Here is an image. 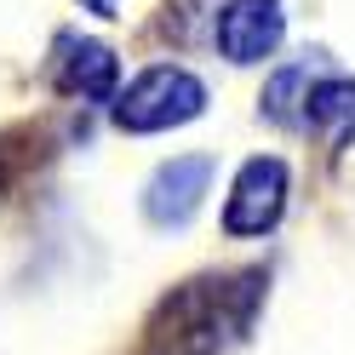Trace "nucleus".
Here are the masks:
<instances>
[{
	"label": "nucleus",
	"instance_id": "nucleus-1",
	"mask_svg": "<svg viewBox=\"0 0 355 355\" xmlns=\"http://www.w3.org/2000/svg\"><path fill=\"white\" fill-rule=\"evenodd\" d=\"M258 298H263L258 270H241V275H224V281L207 275V281L178 286L149 327V349L155 355H218L224 344H235L247 332Z\"/></svg>",
	"mask_w": 355,
	"mask_h": 355
},
{
	"label": "nucleus",
	"instance_id": "nucleus-2",
	"mask_svg": "<svg viewBox=\"0 0 355 355\" xmlns=\"http://www.w3.org/2000/svg\"><path fill=\"white\" fill-rule=\"evenodd\" d=\"M201 109H207L201 80L189 69H178V63H155L115 98V121H121V132H166V126L195 121Z\"/></svg>",
	"mask_w": 355,
	"mask_h": 355
},
{
	"label": "nucleus",
	"instance_id": "nucleus-3",
	"mask_svg": "<svg viewBox=\"0 0 355 355\" xmlns=\"http://www.w3.org/2000/svg\"><path fill=\"white\" fill-rule=\"evenodd\" d=\"M281 212H286V166L275 155H252V161L235 172L224 230L230 235H263V230L281 224Z\"/></svg>",
	"mask_w": 355,
	"mask_h": 355
},
{
	"label": "nucleus",
	"instance_id": "nucleus-4",
	"mask_svg": "<svg viewBox=\"0 0 355 355\" xmlns=\"http://www.w3.org/2000/svg\"><path fill=\"white\" fill-rule=\"evenodd\" d=\"M286 35V12L281 0H230L212 24V40L230 63H263Z\"/></svg>",
	"mask_w": 355,
	"mask_h": 355
},
{
	"label": "nucleus",
	"instance_id": "nucleus-5",
	"mask_svg": "<svg viewBox=\"0 0 355 355\" xmlns=\"http://www.w3.org/2000/svg\"><path fill=\"white\" fill-rule=\"evenodd\" d=\"M207 184H212V155H178V161H166L144 189L149 224H161V230L189 224L195 207H201V195H207Z\"/></svg>",
	"mask_w": 355,
	"mask_h": 355
},
{
	"label": "nucleus",
	"instance_id": "nucleus-6",
	"mask_svg": "<svg viewBox=\"0 0 355 355\" xmlns=\"http://www.w3.org/2000/svg\"><path fill=\"white\" fill-rule=\"evenodd\" d=\"M115 80H121V58L103 40H75V35L58 40V58H52V86L58 92L86 98V103H109L115 98Z\"/></svg>",
	"mask_w": 355,
	"mask_h": 355
},
{
	"label": "nucleus",
	"instance_id": "nucleus-7",
	"mask_svg": "<svg viewBox=\"0 0 355 355\" xmlns=\"http://www.w3.org/2000/svg\"><path fill=\"white\" fill-rule=\"evenodd\" d=\"M315 80H321V63H286V69H275L270 86H263V115L275 126H304V98Z\"/></svg>",
	"mask_w": 355,
	"mask_h": 355
},
{
	"label": "nucleus",
	"instance_id": "nucleus-8",
	"mask_svg": "<svg viewBox=\"0 0 355 355\" xmlns=\"http://www.w3.org/2000/svg\"><path fill=\"white\" fill-rule=\"evenodd\" d=\"M304 126L332 132V138L344 126H355V80L349 75H321L309 86V98H304Z\"/></svg>",
	"mask_w": 355,
	"mask_h": 355
},
{
	"label": "nucleus",
	"instance_id": "nucleus-9",
	"mask_svg": "<svg viewBox=\"0 0 355 355\" xmlns=\"http://www.w3.org/2000/svg\"><path fill=\"white\" fill-rule=\"evenodd\" d=\"M86 12H98V17H121V0H80Z\"/></svg>",
	"mask_w": 355,
	"mask_h": 355
}]
</instances>
